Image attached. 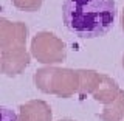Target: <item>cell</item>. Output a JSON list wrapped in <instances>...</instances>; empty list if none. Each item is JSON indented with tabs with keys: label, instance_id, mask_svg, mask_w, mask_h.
<instances>
[{
	"label": "cell",
	"instance_id": "cell-1",
	"mask_svg": "<svg viewBox=\"0 0 124 121\" xmlns=\"http://www.w3.org/2000/svg\"><path fill=\"white\" fill-rule=\"evenodd\" d=\"M62 19L67 30L81 39L106 36L116 19L115 0H64Z\"/></svg>",
	"mask_w": 124,
	"mask_h": 121
},
{
	"label": "cell",
	"instance_id": "cell-2",
	"mask_svg": "<svg viewBox=\"0 0 124 121\" xmlns=\"http://www.w3.org/2000/svg\"><path fill=\"white\" fill-rule=\"evenodd\" d=\"M26 23L0 19V70L3 75L17 76L30 65L31 54L26 51Z\"/></svg>",
	"mask_w": 124,
	"mask_h": 121
},
{
	"label": "cell",
	"instance_id": "cell-3",
	"mask_svg": "<svg viewBox=\"0 0 124 121\" xmlns=\"http://www.w3.org/2000/svg\"><path fill=\"white\" fill-rule=\"evenodd\" d=\"M34 84L46 95H56L59 98H71L79 92V70L61 67H42L34 73Z\"/></svg>",
	"mask_w": 124,
	"mask_h": 121
},
{
	"label": "cell",
	"instance_id": "cell-4",
	"mask_svg": "<svg viewBox=\"0 0 124 121\" xmlns=\"http://www.w3.org/2000/svg\"><path fill=\"white\" fill-rule=\"evenodd\" d=\"M31 56L42 64H61L67 57V47L56 34L40 31L31 40Z\"/></svg>",
	"mask_w": 124,
	"mask_h": 121
},
{
	"label": "cell",
	"instance_id": "cell-5",
	"mask_svg": "<svg viewBox=\"0 0 124 121\" xmlns=\"http://www.w3.org/2000/svg\"><path fill=\"white\" fill-rule=\"evenodd\" d=\"M53 112L44 99H31L19 107V121H51Z\"/></svg>",
	"mask_w": 124,
	"mask_h": 121
},
{
	"label": "cell",
	"instance_id": "cell-6",
	"mask_svg": "<svg viewBox=\"0 0 124 121\" xmlns=\"http://www.w3.org/2000/svg\"><path fill=\"white\" fill-rule=\"evenodd\" d=\"M119 92H121V89H119L118 82H116L113 78H110L108 75L101 73L99 85H98V89L95 90V93H93L92 96H93V99H95V101H98V103L107 106V104L113 103L115 98L119 95Z\"/></svg>",
	"mask_w": 124,
	"mask_h": 121
},
{
	"label": "cell",
	"instance_id": "cell-7",
	"mask_svg": "<svg viewBox=\"0 0 124 121\" xmlns=\"http://www.w3.org/2000/svg\"><path fill=\"white\" fill-rule=\"evenodd\" d=\"M79 78H81V84H79V92L78 95L81 98H85L87 95H93L95 90L98 89L99 81H101V73L95 72V70H79Z\"/></svg>",
	"mask_w": 124,
	"mask_h": 121
},
{
	"label": "cell",
	"instance_id": "cell-8",
	"mask_svg": "<svg viewBox=\"0 0 124 121\" xmlns=\"http://www.w3.org/2000/svg\"><path fill=\"white\" fill-rule=\"evenodd\" d=\"M101 121H121L124 118V92L121 90L119 95L115 98L113 103L104 106V110L99 115Z\"/></svg>",
	"mask_w": 124,
	"mask_h": 121
},
{
	"label": "cell",
	"instance_id": "cell-9",
	"mask_svg": "<svg viewBox=\"0 0 124 121\" xmlns=\"http://www.w3.org/2000/svg\"><path fill=\"white\" fill-rule=\"evenodd\" d=\"M11 2L17 9L26 11V13H34V11L40 9L44 0H11Z\"/></svg>",
	"mask_w": 124,
	"mask_h": 121
},
{
	"label": "cell",
	"instance_id": "cell-10",
	"mask_svg": "<svg viewBox=\"0 0 124 121\" xmlns=\"http://www.w3.org/2000/svg\"><path fill=\"white\" fill-rule=\"evenodd\" d=\"M0 121H19V115H16L13 110L6 107L0 109Z\"/></svg>",
	"mask_w": 124,
	"mask_h": 121
},
{
	"label": "cell",
	"instance_id": "cell-11",
	"mask_svg": "<svg viewBox=\"0 0 124 121\" xmlns=\"http://www.w3.org/2000/svg\"><path fill=\"white\" fill-rule=\"evenodd\" d=\"M121 23H123V31H124V9H123V16H121Z\"/></svg>",
	"mask_w": 124,
	"mask_h": 121
},
{
	"label": "cell",
	"instance_id": "cell-12",
	"mask_svg": "<svg viewBox=\"0 0 124 121\" xmlns=\"http://www.w3.org/2000/svg\"><path fill=\"white\" fill-rule=\"evenodd\" d=\"M59 121H75V120H70V118H64V120H59Z\"/></svg>",
	"mask_w": 124,
	"mask_h": 121
},
{
	"label": "cell",
	"instance_id": "cell-13",
	"mask_svg": "<svg viewBox=\"0 0 124 121\" xmlns=\"http://www.w3.org/2000/svg\"><path fill=\"white\" fill-rule=\"evenodd\" d=\"M123 67H124V56H123Z\"/></svg>",
	"mask_w": 124,
	"mask_h": 121
}]
</instances>
